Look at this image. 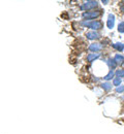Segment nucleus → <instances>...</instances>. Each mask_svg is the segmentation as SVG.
Listing matches in <instances>:
<instances>
[{
    "mask_svg": "<svg viewBox=\"0 0 124 134\" xmlns=\"http://www.w3.org/2000/svg\"><path fill=\"white\" fill-rule=\"evenodd\" d=\"M121 83H122V80H121V79H119V77H115V79L113 80V85H114V86H116V87L121 86Z\"/></svg>",
    "mask_w": 124,
    "mask_h": 134,
    "instance_id": "ddd939ff",
    "label": "nucleus"
},
{
    "mask_svg": "<svg viewBox=\"0 0 124 134\" xmlns=\"http://www.w3.org/2000/svg\"><path fill=\"white\" fill-rule=\"evenodd\" d=\"M113 48L116 49L118 52H122L124 50V44L123 43H114L113 44Z\"/></svg>",
    "mask_w": 124,
    "mask_h": 134,
    "instance_id": "9d476101",
    "label": "nucleus"
},
{
    "mask_svg": "<svg viewBox=\"0 0 124 134\" xmlns=\"http://www.w3.org/2000/svg\"><path fill=\"white\" fill-rule=\"evenodd\" d=\"M115 74H116V77H119V79L124 77V69H118L115 72Z\"/></svg>",
    "mask_w": 124,
    "mask_h": 134,
    "instance_id": "f8f14e48",
    "label": "nucleus"
},
{
    "mask_svg": "<svg viewBox=\"0 0 124 134\" xmlns=\"http://www.w3.org/2000/svg\"><path fill=\"white\" fill-rule=\"evenodd\" d=\"M96 6H97V1H87V2H85V3L81 6V8L84 9V10H88V9L94 8V7H96Z\"/></svg>",
    "mask_w": 124,
    "mask_h": 134,
    "instance_id": "7ed1b4c3",
    "label": "nucleus"
},
{
    "mask_svg": "<svg viewBox=\"0 0 124 134\" xmlns=\"http://www.w3.org/2000/svg\"><path fill=\"white\" fill-rule=\"evenodd\" d=\"M106 25L110 29H112L115 25V16L113 14H110L109 17H107V21H106Z\"/></svg>",
    "mask_w": 124,
    "mask_h": 134,
    "instance_id": "39448f33",
    "label": "nucleus"
},
{
    "mask_svg": "<svg viewBox=\"0 0 124 134\" xmlns=\"http://www.w3.org/2000/svg\"><path fill=\"white\" fill-rule=\"evenodd\" d=\"M99 16H100V13L99 12H87V13H84L83 14V18L84 19H87V20H93V19L99 17Z\"/></svg>",
    "mask_w": 124,
    "mask_h": 134,
    "instance_id": "f03ea898",
    "label": "nucleus"
},
{
    "mask_svg": "<svg viewBox=\"0 0 124 134\" xmlns=\"http://www.w3.org/2000/svg\"><path fill=\"white\" fill-rule=\"evenodd\" d=\"M114 60L116 61L117 65H124V57L120 54H117L115 57H114Z\"/></svg>",
    "mask_w": 124,
    "mask_h": 134,
    "instance_id": "0eeeda50",
    "label": "nucleus"
},
{
    "mask_svg": "<svg viewBox=\"0 0 124 134\" xmlns=\"http://www.w3.org/2000/svg\"><path fill=\"white\" fill-rule=\"evenodd\" d=\"M116 92L117 93H123L124 92V86H119V87H117V89H116Z\"/></svg>",
    "mask_w": 124,
    "mask_h": 134,
    "instance_id": "dca6fc26",
    "label": "nucleus"
},
{
    "mask_svg": "<svg viewBox=\"0 0 124 134\" xmlns=\"http://www.w3.org/2000/svg\"><path fill=\"white\" fill-rule=\"evenodd\" d=\"M100 57V55L99 54H97V53H92V54H89L88 56H87V61L88 62H93V61H95L96 59H98Z\"/></svg>",
    "mask_w": 124,
    "mask_h": 134,
    "instance_id": "423d86ee",
    "label": "nucleus"
},
{
    "mask_svg": "<svg viewBox=\"0 0 124 134\" xmlns=\"http://www.w3.org/2000/svg\"><path fill=\"white\" fill-rule=\"evenodd\" d=\"M101 87H103V89L106 90V91H110V90L112 89V85L110 84V83H104V84L101 85Z\"/></svg>",
    "mask_w": 124,
    "mask_h": 134,
    "instance_id": "4468645a",
    "label": "nucleus"
},
{
    "mask_svg": "<svg viewBox=\"0 0 124 134\" xmlns=\"http://www.w3.org/2000/svg\"><path fill=\"white\" fill-rule=\"evenodd\" d=\"M86 36H87V38L90 39V40H93V39H97V38H99V34L97 33V32H95V31L88 32V33L86 34Z\"/></svg>",
    "mask_w": 124,
    "mask_h": 134,
    "instance_id": "6e6552de",
    "label": "nucleus"
},
{
    "mask_svg": "<svg viewBox=\"0 0 124 134\" xmlns=\"http://www.w3.org/2000/svg\"><path fill=\"white\" fill-rule=\"evenodd\" d=\"M101 49H103V46H101L100 43H97V42L92 43V44H90V47H89V51H91V52H93V53H97V52H99Z\"/></svg>",
    "mask_w": 124,
    "mask_h": 134,
    "instance_id": "20e7f679",
    "label": "nucleus"
},
{
    "mask_svg": "<svg viewBox=\"0 0 124 134\" xmlns=\"http://www.w3.org/2000/svg\"><path fill=\"white\" fill-rule=\"evenodd\" d=\"M114 75H115V72H114L113 70H110L109 73L106 74L104 79H105L106 81H110V80H112V77H114Z\"/></svg>",
    "mask_w": 124,
    "mask_h": 134,
    "instance_id": "9b49d317",
    "label": "nucleus"
},
{
    "mask_svg": "<svg viewBox=\"0 0 124 134\" xmlns=\"http://www.w3.org/2000/svg\"><path fill=\"white\" fill-rule=\"evenodd\" d=\"M82 25H84L85 27H88V28H91L92 30H99L103 28V23L100 21H85V22H82Z\"/></svg>",
    "mask_w": 124,
    "mask_h": 134,
    "instance_id": "f257e3e1",
    "label": "nucleus"
},
{
    "mask_svg": "<svg viewBox=\"0 0 124 134\" xmlns=\"http://www.w3.org/2000/svg\"><path fill=\"white\" fill-rule=\"evenodd\" d=\"M106 63H107V65L110 66V68H111L112 70L117 67V63H116V61H115L114 59H109V60L106 61Z\"/></svg>",
    "mask_w": 124,
    "mask_h": 134,
    "instance_id": "1a4fd4ad",
    "label": "nucleus"
},
{
    "mask_svg": "<svg viewBox=\"0 0 124 134\" xmlns=\"http://www.w3.org/2000/svg\"><path fill=\"white\" fill-rule=\"evenodd\" d=\"M118 31L120 33H124V22H120L118 25Z\"/></svg>",
    "mask_w": 124,
    "mask_h": 134,
    "instance_id": "2eb2a0df",
    "label": "nucleus"
}]
</instances>
